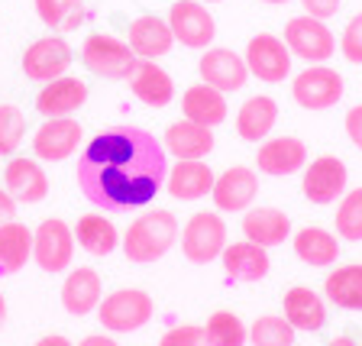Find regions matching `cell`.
I'll return each instance as SVG.
<instances>
[{
    "label": "cell",
    "instance_id": "cell-30",
    "mask_svg": "<svg viewBox=\"0 0 362 346\" xmlns=\"http://www.w3.org/2000/svg\"><path fill=\"white\" fill-rule=\"evenodd\" d=\"M75 240L78 246L94 259H104V256H113V249L120 246V230L104 217V214H84L75 226Z\"/></svg>",
    "mask_w": 362,
    "mask_h": 346
},
{
    "label": "cell",
    "instance_id": "cell-29",
    "mask_svg": "<svg viewBox=\"0 0 362 346\" xmlns=\"http://www.w3.org/2000/svg\"><path fill=\"white\" fill-rule=\"evenodd\" d=\"M294 256L310 269H330L339 259V236L324 230V226H304L291 240Z\"/></svg>",
    "mask_w": 362,
    "mask_h": 346
},
{
    "label": "cell",
    "instance_id": "cell-19",
    "mask_svg": "<svg viewBox=\"0 0 362 346\" xmlns=\"http://www.w3.org/2000/svg\"><path fill=\"white\" fill-rule=\"evenodd\" d=\"M240 230L249 243H259V246L272 249V246H281L291 236V217L281 207H272V204H252L243 214Z\"/></svg>",
    "mask_w": 362,
    "mask_h": 346
},
{
    "label": "cell",
    "instance_id": "cell-48",
    "mask_svg": "<svg viewBox=\"0 0 362 346\" xmlns=\"http://www.w3.org/2000/svg\"><path fill=\"white\" fill-rule=\"evenodd\" d=\"M201 4H223V0H201Z\"/></svg>",
    "mask_w": 362,
    "mask_h": 346
},
{
    "label": "cell",
    "instance_id": "cell-44",
    "mask_svg": "<svg viewBox=\"0 0 362 346\" xmlns=\"http://www.w3.org/2000/svg\"><path fill=\"white\" fill-rule=\"evenodd\" d=\"M33 346H75L68 337H62V333H45V337H39Z\"/></svg>",
    "mask_w": 362,
    "mask_h": 346
},
{
    "label": "cell",
    "instance_id": "cell-3",
    "mask_svg": "<svg viewBox=\"0 0 362 346\" xmlns=\"http://www.w3.org/2000/svg\"><path fill=\"white\" fill-rule=\"evenodd\" d=\"M156 314V301L143 288H117L98 304V321L107 333H136Z\"/></svg>",
    "mask_w": 362,
    "mask_h": 346
},
{
    "label": "cell",
    "instance_id": "cell-32",
    "mask_svg": "<svg viewBox=\"0 0 362 346\" xmlns=\"http://www.w3.org/2000/svg\"><path fill=\"white\" fill-rule=\"evenodd\" d=\"M324 294L343 311H362V263L337 265L324 279Z\"/></svg>",
    "mask_w": 362,
    "mask_h": 346
},
{
    "label": "cell",
    "instance_id": "cell-2",
    "mask_svg": "<svg viewBox=\"0 0 362 346\" xmlns=\"http://www.w3.org/2000/svg\"><path fill=\"white\" fill-rule=\"evenodd\" d=\"M175 240H178V217L172 211H165V207H156V211L139 214L127 226L120 243L129 263L149 265V263H158L162 256H168Z\"/></svg>",
    "mask_w": 362,
    "mask_h": 346
},
{
    "label": "cell",
    "instance_id": "cell-45",
    "mask_svg": "<svg viewBox=\"0 0 362 346\" xmlns=\"http://www.w3.org/2000/svg\"><path fill=\"white\" fill-rule=\"evenodd\" d=\"M327 346H356V340H353V337H346V333H339V337H333Z\"/></svg>",
    "mask_w": 362,
    "mask_h": 346
},
{
    "label": "cell",
    "instance_id": "cell-6",
    "mask_svg": "<svg viewBox=\"0 0 362 346\" xmlns=\"http://www.w3.org/2000/svg\"><path fill=\"white\" fill-rule=\"evenodd\" d=\"M281 39L291 49L294 59L308 62V65H324V62H330L337 55V36H333V30L324 20H314L308 13L291 16L285 23V36Z\"/></svg>",
    "mask_w": 362,
    "mask_h": 346
},
{
    "label": "cell",
    "instance_id": "cell-16",
    "mask_svg": "<svg viewBox=\"0 0 362 346\" xmlns=\"http://www.w3.org/2000/svg\"><path fill=\"white\" fill-rule=\"evenodd\" d=\"M4 188L16 204H42L49 197V175L36 156H10L4 168Z\"/></svg>",
    "mask_w": 362,
    "mask_h": 346
},
{
    "label": "cell",
    "instance_id": "cell-12",
    "mask_svg": "<svg viewBox=\"0 0 362 346\" xmlns=\"http://www.w3.org/2000/svg\"><path fill=\"white\" fill-rule=\"evenodd\" d=\"M71 62H75V52L65 42V36L49 33V36L36 39L23 52V75H26V81L45 84V81H55V78L65 75L68 68H71Z\"/></svg>",
    "mask_w": 362,
    "mask_h": 346
},
{
    "label": "cell",
    "instance_id": "cell-7",
    "mask_svg": "<svg viewBox=\"0 0 362 346\" xmlns=\"http://www.w3.org/2000/svg\"><path fill=\"white\" fill-rule=\"evenodd\" d=\"M226 249V224L220 211H197L181 230V256L194 265H207L220 259Z\"/></svg>",
    "mask_w": 362,
    "mask_h": 346
},
{
    "label": "cell",
    "instance_id": "cell-4",
    "mask_svg": "<svg viewBox=\"0 0 362 346\" xmlns=\"http://www.w3.org/2000/svg\"><path fill=\"white\" fill-rule=\"evenodd\" d=\"M346 81L337 68L324 65H308L304 71L291 78V100L301 110H330L343 100Z\"/></svg>",
    "mask_w": 362,
    "mask_h": 346
},
{
    "label": "cell",
    "instance_id": "cell-42",
    "mask_svg": "<svg viewBox=\"0 0 362 346\" xmlns=\"http://www.w3.org/2000/svg\"><path fill=\"white\" fill-rule=\"evenodd\" d=\"M16 207H20V204L10 197V191L0 188V226L10 224V220H16Z\"/></svg>",
    "mask_w": 362,
    "mask_h": 346
},
{
    "label": "cell",
    "instance_id": "cell-21",
    "mask_svg": "<svg viewBox=\"0 0 362 346\" xmlns=\"http://www.w3.org/2000/svg\"><path fill=\"white\" fill-rule=\"evenodd\" d=\"M88 100V84L75 75H62L55 81H45L42 91L36 94V110L49 117H75Z\"/></svg>",
    "mask_w": 362,
    "mask_h": 346
},
{
    "label": "cell",
    "instance_id": "cell-5",
    "mask_svg": "<svg viewBox=\"0 0 362 346\" xmlns=\"http://www.w3.org/2000/svg\"><path fill=\"white\" fill-rule=\"evenodd\" d=\"M81 62L90 75L120 81V78H129V71L139 59H136L127 39H117L110 33H90L81 45Z\"/></svg>",
    "mask_w": 362,
    "mask_h": 346
},
{
    "label": "cell",
    "instance_id": "cell-25",
    "mask_svg": "<svg viewBox=\"0 0 362 346\" xmlns=\"http://www.w3.org/2000/svg\"><path fill=\"white\" fill-rule=\"evenodd\" d=\"M214 178L217 175L204 158H178V166L165 178V191L175 201H201L214 191Z\"/></svg>",
    "mask_w": 362,
    "mask_h": 346
},
{
    "label": "cell",
    "instance_id": "cell-41",
    "mask_svg": "<svg viewBox=\"0 0 362 346\" xmlns=\"http://www.w3.org/2000/svg\"><path fill=\"white\" fill-rule=\"evenodd\" d=\"M343 127H346L349 143H353L356 149L362 152V104H353V107H349L346 117H343Z\"/></svg>",
    "mask_w": 362,
    "mask_h": 346
},
{
    "label": "cell",
    "instance_id": "cell-20",
    "mask_svg": "<svg viewBox=\"0 0 362 346\" xmlns=\"http://www.w3.org/2000/svg\"><path fill=\"white\" fill-rule=\"evenodd\" d=\"M220 263H223L226 279L243 282V285H252V282H262L272 269L269 249L259 246V243H226V249L220 253Z\"/></svg>",
    "mask_w": 362,
    "mask_h": 346
},
{
    "label": "cell",
    "instance_id": "cell-35",
    "mask_svg": "<svg viewBox=\"0 0 362 346\" xmlns=\"http://www.w3.org/2000/svg\"><path fill=\"white\" fill-rule=\"evenodd\" d=\"M207 343L211 346H246L249 343V327L240 321V314L233 311H214L207 317Z\"/></svg>",
    "mask_w": 362,
    "mask_h": 346
},
{
    "label": "cell",
    "instance_id": "cell-46",
    "mask_svg": "<svg viewBox=\"0 0 362 346\" xmlns=\"http://www.w3.org/2000/svg\"><path fill=\"white\" fill-rule=\"evenodd\" d=\"M7 324V298H4V292H0V327Z\"/></svg>",
    "mask_w": 362,
    "mask_h": 346
},
{
    "label": "cell",
    "instance_id": "cell-37",
    "mask_svg": "<svg viewBox=\"0 0 362 346\" xmlns=\"http://www.w3.org/2000/svg\"><path fill=\"white\" fill-rule=\"evenodd\" d=\"M23 136H26V113L16 104H0V156H13L23 146Z\"/></svg>",
    "mask_w": 362,
    "mask_h": 346
},
{
    "label": "cell",
    "instance_id": "cell-36",
    "mask_svg": "<svg viewBox=\"0 0 362 346\" xmlns=\"http://www.w3.org/2000/svg\"><path fill=\"white\" fill-rule=\"evenodd\" d=\"M337 236L346 243H362V188H353L337 201Z\"/></svg>",
    "mask_w": 362,
    "mask_h": 346
},
{
    "label": "cell",
    "instance_id": "cell-11",
    "mask_svg": "<svg viewBox=\"0 0 362 346\" xmlns=\"http://www.w3.org/2000/svg\"><path fill=\"white\" fill-rule=\"evenodd\" d=\"M168 26H172L175 42L185 49H211L217 36V20L201 0H175L168 10Z\"/></svg>",
    "mask_w": 362,
    "mask_h": 346
},
{
    "label": "cell",
    "instance_id": "cell-27",
    "mask_svg": "<svg viewBox=\"0 0 362 346\" xmlns=\"http://www.w3.org/2000/svg\"><path fill=\"white\" fill-rule=\"evenodd\" d=\"M181 113L185 120H194L201 127H223V120L230 117V107H226V94L211 84H191L185 94H181Z\"/></svg>",
    "mask_w": 362,
    "mask_h": 346
},
{
    "label": "cell",
    "instance_id": "cell-38",
    "mask_svg": "<svg viewBox=\"0 0 362 346\" xmlns=\"http://www.w3.org/2000/svg\"><path fill=\"white\" fill-rule=\"evenodd\" d=\"M339 55H343L349 65H362V13H356L353 20L343 26V36H339Z\"/></svg>",
    "mask_w": 362,
    "mask_h": 346
},
{
    "label": "cell",
    "instance_id": "cell-31",
    "mask_svg": "<svg viewBox=\"0 0 362 346\" xmlns=\"http://www.w3.org/2000/svg\"><path fill=\"white\" fill-rule=\"evenodd\" d=\"M33 259V230L20 220L0 226V279L16 275Z\"/></svg>",
    "mask_w": 362,
    "mask_h": 346
},
{
    "label": "cell",
    "instance_id": "cell-8",
    "mask_svg": "<svg viewBox=\"0 0 362 346\" xmlns=\"http://www.w3.org/2000/svg\"><path fill=\"white\" fill-rule=\"evenodd\" d=\"M75 259V230L62 217H45L33 230V263L49 275L71 269Z\"/></svg>",
    "mask_w": 362,
    "mask_h": 346
},
{
    "label": "cell",
    "instance_id": "cell-33",
    "mask_svg": "<svg viewBox=\"0 0 362 346\" xmlns=\"http://www.w3.org/2000/svg\"><path fill=\"white\" fill-rule=\"evenodd\" d=\"M39 23H45L52 33H71L84 20L81 0H33Z\"/></svg>",
    "mask_w": 362,
    "mask_h": 346
},
{
    "label": "cell",
    "instance_id": "cell-34",
    "mask_svg": "<svg viewBox=\"0 0 362 346\" xmlns=\"http://www.w3.org/2000/svg\"><path fill=\"white\" fill-rule=\"evenodd\" d=\"M298 330L285 321V314H262L249 327V346H294Z\"/></svg>",
    "mask_w": 362,
    "mask_h": 346
},
{
    "label": "cell",
    "instance_id": "cell-23",
    "mask_svg": "<svg viewBox=\"0 0 362 346\" xmlns=\"http://www.w3.org/2000/svg\"><path fill=\"white\" fill-rule=\"evenodd\" d=\"M127 42L136 52V59L158 62V59H165V55L172 52L175 36H172L168 20H162V16H156V13H143V16H136V20L129 23Z\"/></svg>",
    "mask_w": 362,
    "mask_h": 346
},
{
    "label": "cell",
    "instance_id": "cell-17",
    "mask_svg": "<svg viewBox=\"0 0 362 346\" xmlns=\"http://www.w3.org/2000/svg\"><path fill=\"white\" fill-rule=\"evenodd\" d=\"M308 166V146L298 136H269L259 143L256 168L272 178H288Z\"/></svg>",
    "mask_w": 362,
    "mask_h": 346
},
{
    "label": "cell",
    "instance_id": "cell-39",
    "mask_svg": "<svg viewBox=\"0 0 362 346\" xmlns=\"http://www.w3.org/2000/svg\"><path fill=\"white\" fill-rule=\"evenodd\" d=\"M158 346H211V343H207V330L201 324H178L162 333Z\"/></svg>",
    "mask_w": 362,
    "mask_h": 346
},
{
    "label": "cell",
    "instance_id": "cell-22",
    "mask_svg": "<svg viewBox=\"0 0 362 346\" xmlns=\"http://www.w3.org/2000/svg\"><path fill=\"white\" fill-rule=\"evenodd\" d=\"M127 81H129V91L136 94V100H143L146 107L162 110V107H168L175 100L172 75H168L165 68L158 65V62H152V59H139V62H136Z\"/></svg>",
    "mask_w": 362,
    "mask_h": 346
},
{
    "label": "cell",
    "instance_id": "cell-26",
    "mask_svg": "<svg viewBox=\"0 0 362 346\" xmlns=\"http://www.w3.org/2000/svg\"><path fill=\"white\" fill-rule=\"evenodd\" d=\"M279 123V104L269 94H252L236 110V136L243 143H262Z\"/></svg>",
    "mask_w": 362,
    "mask_h": 346
},
{
    "label": "cell",
    "instance_id": "cell-47",
    "mask_svg": "<svg viewBox=\"0 0 362 346\" xmlns=\"http://www.w3.org/2000/svg\"><path fill=\"white\" fill-rule=\"evenodd\" d=\"M262 4H272V7H285V4H291V0H262Z\"/></svg>",
    "mask_w": 362,
    "mask_h": 346
},
{
    "label": "cell",
    "instance_id": "cell-15",
    "mask_svg": "<svg viewBox=\"0 0 362 346\" xmlns=\"http://www.w3.org/2000/svg\"><path fill=\"white\" fill-rule=\"evenodd\" d=\"M197 71H201V81L211 84V88L223 91V94H233V91H243L249 81V68L246 59L233 49H223V45H211L201 52V62H197Z\"/></svg>",
    "mask_w": 362,
    "mask_h": 346
},
{
    "label": "cell",
    "instance_id": "cell-40",
    "mask_svg": "<svg viewBox=\"0 0 362 346\" xmlns=\"http://www.w3.org/2000/svg\"><path fill=\"white\" fill-rule=\"evenodd\" d=\"M304 7V13L314 16V20H330V16L339 13V7H343V0H298Z\"/></svg>",
    "mask_w": 362,
    "mask_h": 346
},
{
    "label": "cell",
    "instance_id": "cell-14",
    "mask_svg": "<svg viewBox=\"0 0 362 346\" xmlns=\"http://www.w3.org/2000/svg\"><path fill=\"white\" fill-rule=\"evenodd\" d=\"M84 139V127L75 117H49L42 127L33 133V152L39 162H65L75 156Z\"/></svg>",
    "mask_w": 362,
    "mask_h": 346
},
{
    "label": "cell",
    "instance_id": "cell-1",
    "mask_svg": "<svg viewBox=\"0 0 362 346\" xmlns=\"http://www.w3.org/2000/svg\"><path fill=\"white\" fill-rule=\"evenodd\" d=\"M168 152L143 127H107L88 139L78 156V188L107 214L139 211L168 178Z\"/></svg>",
    "mask_w": 362,
    "mask_h": 346
},
{
    "label": "cell",
    "instance_id": "cell-28",
    "mask_svg": "<svg viewBox=\"0 0 362 346\" xmlns=\"http://www.w3.org/2000/svg\"><path fill=\"white\" fill-rule=\"evenodd\" d=\"M162 146L175 158H207L214 152V129L181 117V120L168 123L165 136H162Z\"/></svg>",
    "mask_w": 362,
    "mask_h": 346
},
{
    "label": "cell",
    "instance_id": "cell-24",
    "mask_svg": "<svg viewBox=\"0 0 362 346\" xmlns=\"http://www.w3.org/2000/svg\"><path fill=\"white\" fill-rule=\"evenodd\" d=\"M281 308H285V321L298 333H317L327 324L324 294H317L314 288H308V285L288 288L285 298H281Z\"/></svg>",
    "mask_w": 362,
    "mask_h": 346
},
{
    "label": "cell",
    "instance_id": "cell-43",
    "mask_svg": "<svg viewBox=\"0 0 362 346\" xmlns=\"http://www.w3.org/2000/svg\"><path fill=\"white\" fill-rule=\"evenodd\" d=\"M78 346H120V343H117L110 333H88V337H84Z\"/></svg>",
    "mask_w": 362,
    "mask_h": 346
},
{
    "label": "cell",
    "instance_id": "cell-18",
    "mask_svg": "<svg viewBox=\"0 0 362 346\" xmlns=\"http://www.w3.org/2000/svg\"><path fill=\"white\" fill-rule=\"evenodd\" d=\"M100 301H104V282H100L98 269H90V265L68 269L65 282H62V308L71 317H88L90 311H98Z\"/></svg>",
    "mask_w": 362,
    "mask_h": 346
},
{
    "label": "cell",
    "instance_id": "cell-13",
    "mask_svg": "<svg viewBox=\"0 0 362 346\" xmlns=\"http://www.w3.org/2000/svg\"><path fill=\"white\" fill-rule=\"evenodd\" d=\"M211 197L220 214H246L259 197V172L249 166H230L214 178Z\"/></svg>",
    "mask_w": 362,
    "mask_h": 346
},
{
    "label": "cell",
    "instance_id": "cell-9",
    "mask_svg": "<svg viewBox=\"0 0 362 346\" xmlns=\"http://www.w3.org/2000/svg\"><path fill=\"white\" fill-rule=\"evenodd\" d=\"M346 162L339 156H317L304 166V178H301V195L308 197L314 207H327L337 204L339 197L346 195Z\"/></svg>",
    "mask_w": 362,
    "mask_h": 346
},
{
    "label": "cell",
    "instance_id": "cell-10",
    "mask_svg": "<svg viewBox=\"0 0 362 346\" xmlns=\"http://www.w3.org/2000/svg\"><path fill=\"white\" fill-rule=\"evenodd\" d=\"M246 68L249 78H259L265 84H281L291 75V49L285 45L281 36H272V33H256V36L246 42Z\"/></svg>",
    "mask_w": 362,
    "mask_h": 346
}]
</instances>
